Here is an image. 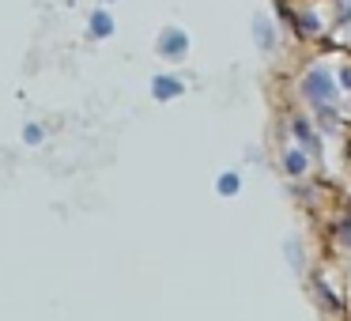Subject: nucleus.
<instances>
[{
    "label": "nucleus",
    "mask_w": 351,
    "mask_h": 321,
    "mask_svg": "<svg viewBox=\"0 0 351 321\" xmlns=\"http://www.w3.org/2000/svg\"><path fill=\"white\" fill-rule=\"evenodd\" d=\"M295 34H302V38H317L321 34V16L313 8H302V12H295Z\"/></svg>",
    "instance_id": "obj_4"
},
{
    "label": "nucleus",
    "mask_w": 351,
    "mask_h": 321,
    "mask_svg": "<svg viewBox=\"0 0 351 321\" xmlns=\"http://www.w3.org/2000/svg\"><path fill=\"white\" fill-rule=\"evenodd\" d=\"M215 189H219L223 197H234V193L242 189V178H238L234 170H227V174H219V182H215Z\"/></svg>",
    "instance_id": "obj_9"
},
{
    "label": "nucleus",
    "mask_w": 351,
    "mask_h": 321,
    "mask_svg": "<svg viewBox=\"0 0 351 321\" xmlns=\"http://www.w3.org/2000/svg\"><path fill=\"white\" fill-rule=\"evenodd\" d=\"M298 91H302V99L310 102V106L321 110V106H332V99L340 95V84H336V76L325 69V64H313V69L302 76Z\"/></svg>",
    "instance_id": "obj_1"
},
{
    "label": "nucleus",
    "mask_w": 351,
    "mask_h": 321,
    "mask_svg": "<svg viewBox=\"0 0 351 321\" xmlns=\"http://www.w3.org/2000/svg\"><path fill=\"white\" fill-rule=\"evenodd\" d=\"M182 91H185V84H182L178 76H155V80H152V95H155L159 102H167V99H178Z\"/></svg>",
    "instance_id": "obj_5"
},
{
    "label": "nucleus",
    "mask_w": 351,
    "mask_h": 321,
    "mask_svg": "<svg viewBox=\"0 0 351 321\" xmlns=\"http://www.w3.org/2000/svg\"><path fill=\"white\" fill-rule=\"evenodd\" d=\"M155 49H159V57H167V61H182V57L189 54V34H185L182 27H167V31H159V38H155Z\"/></svg>",
    "instance_id": "obj_2"
},
{
    "label": "nucleus",
    "mask_w": 351,
    "mask_h": 321,
    "mask_svg": "<svg viewBox=\"0 0 351 321\" xmlns=\"http://www.w3.org/2000/svg\"><path fill=\"white\" fill-rule=\"evenodd\" d=\"M336 4H340V0H336Z\"/></svg>",
    "instance_id": "obj_11"
},
{
    "label": "nucleus",
    "mask_w": 351,
    "mask_h": 321,
    "mask_svg": "<svg viewBox=\"0 0 351 321\" xmlns=\"http://www.w3.org/2000/svg\"><path fill=\"white\" fill-rule=\"evenodd\" d=\"M106 4H110V0H106Z\"/></svg>",
    "instance_id": "obj_12"
},
{
    "label": "nucleus",
    "mask_w": 351,
    "mask_h": 321,
    "mask_svg": "<svg viewBox=\"0 0 351 321\" xmlns=\"http://www.w3.org/2000/svg\"><path fill=\"white\" fill-rule=\"evenodd\" d=\"M336 84H340L343 91H351V64H340V72H336Z\"/></svg>",
    "instance_id": "obj_10"
},
{
    "label": "nucleus",
    "mask_w": 351,
    "mask_h": 321,
    "mask_svg": "<svg viewBox=\"0 0 351 321\" xmlns=\"http://www.w3.org/2000/svg\"><path fill=\"white\" fill-rule=\"evenodd\" d=\"M91 34L95 38H110V34H114V19H110V12H95L91 16Z\"/></svg>",
    "instance_id": "obj_8"
},
{
    "label": "nucleus",
    "mask_w": 351,
    "mask_h": 321,
    "mask_svg": "<svg viewBox=\"0 0 351 321\" xmlns=\"http://www.w3.org/2000/svg\"><path fill=\"white\" fill-rule=\"evenodd\" d=\"M283 170H287V174H306V170H310V152H302V147H291L287 155H283Z\"/></svg>",
    "instance_id": "obj_7"
},
{
    "label": "nucleus",
    "mask_w": 351,
    "mask_h": 321,
    "mask_svg": "<svg viewBox=\"0 0 351 321\" xmlns=\"http://www.w3.org/2000/svg\"><path fill=\"white\" fill-rule=\"evenodd\" d=\"M291 132H295L298 136V144H302V152H317V132H313V125L306 121V117H295V121H291Z\"/></svg>",
    "instance_id": "obj_6"
},
{
    "label": "nucleus",
    "mask_w": 351,
    "mask_h": 321,
    "mask_svg": "<svg viewBox=\"0 0 351 321\" xmlns=\"http://www.w3.org/2000/svg\"><path fill=\"white\" fill-rule=\"evenodd\" d=\"M253 42H257L261 49H276V23L272 16H253Z\"/></svg>",
    "instance_id": "obj_3"
}]
</instances>
